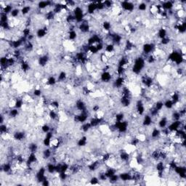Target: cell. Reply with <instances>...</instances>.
Instances as JSON below:
<instances>
[{
  "label": "cell",
  "instance_id": "5",
  "mask_svg": "<svg viewBox=\"0 0 186 186\" xmlns=\"http://www.w3.org/2000/svg\"><path fill=\"white\" fill-rule=\"evenodd\" d=\"M27 134L24 130H15L13 133V138L14 140L18 143H22L26 139Z\"/></svg>",
  "mask_w": 186,
  "mask_h": 186
},
{
  "label": "cell",
  "instance_id": "21",
  "mask_svg": "<svg viewBox=\"0 0 186 186\" xmlns=\"http://www.w3.org/2000/svg\"><path fill=\"white\" fill-rule=\"evenodd\" d=\"M66 36L68 38V39L69 41H74L77 39L78 37V33L76 31V29H73V30H69L68 31L67 33H66Z\"/></svg>",
  "mask_w": 186,
  "mask_h": 186
},
{
  "label": "cell",
  "instance_id": "29",
  "mask_svg": "<svg viewBox=\"0 0 186 186\" xmlns=\"http://www.w3.org/2000/svg\"><path fill=\"white\" fill-rule=\"evenodd\" d=\"M125 120V114L123 112H119L115 113L114 115V122H120Z\"/></svg>",
  "mask_w": 186,
  "mask_h": 186
},
{
  "label": "cell",
  "instance_id": "23",
  "mask_svg": "<svg viewBox=\"0 0 186 186\" xmlns=\"http://www.w3.org/2000/svg\"><path fill=\"white\" fill-rule=\"evenodd\" d=\"M20 114V110L19 109L16 108H11L9 110V113H8V117L10 118V119H15V118L18 117Z\"/></svg>",
  "mask_w": 186,
  "mask_h": 186
},
{
  "label": "cell",
  "instance_id": "14",
  "mask_svg": "<svg viewBox=\"0 0 186 186\" xmlns=\"http://www.w3.org/2000/svg\"><path fill=\"white\" fill-rule=\"evenodd\" d=\"M175 1H165L161 2V7H162L163 10H166V11H170V10H173L174 7H175Z\"/></svg>",
  "mask_w": 186,
  "mask_h": 186
},
{
  "label": "cell",
  "instance_id": "7",
  "mask_svg": "<svg viewBox=\"0 0 186 186\" xmlns=\"http://www.w3.org/2000/svg\"><path fill=\"white\" fill-rule=\"evenodd\" d=\"M119 102L120 105L122 106V108H129L132 103V96L121 95L119 98Z\"/></svg>",
  "mask_w": 186,
  "mask_h": 186
},
{
  "label": "cell",
  "instance_id": "11",
  "mask_svg": "<svg viewBox=\"0 0 186 186\" xmlns=\"http://www.w3.org/2000/svg\"><path fill=\"white\" fill-rule=\"evenodd\" d=\"M48 27L47 26H44L42 27H40L36 30V36L38 39H42V38L45 37L47 36V33H48Z\"/></svg>",
  "mask_w": 186,
  "mask_h": 186
},
{
  "label": "cell",
  "instance_id": "15",
  "mask_svg": "<svg viewBox=\"0 0 186 186\" xmlns=\"http://www.w3.org/2000/svg\"><path fill=\"white\" fill-rule=\"evenodd\" d=\"M169 123H170L169 122V119L167 116H161L158 121V128H159L160 130L165 128L167 127Z\"/></svg>",
  "mask_w": 186,
  "mask_h": 186
},
{
  "label": "cell",
  "instance_id": "27",
  "mask_svg": "<svg viewBox=\"0 0 186 186\" xmlns=\"http://www.w3.org/2000/svg\"><path fill=\"white\" fill-rule=\"evenodd\" d=\"M32 7L31 5H24L22 8H21V15H28L29 13L31 12Z\"/></svg>",
  "mask_w": 186,
  "mask_h": 186
},
{
  "label": "cell",
  "instance_id": "12",
  "mask_svg": "<svg viewBox=\"0 0 186 186\" xmlns=\"http://www.w3.org/2000/svg\"><path fill=\"white\" fill-rule=\"evenodd\" d=\"M120 180L122 182H130L133 180L131 172L130 171H124L119 174Z\"/></svg>",
  "mask_w": 186,
  "mask_h": 186
},
{
  "label": "cell",
  "instance_id": "35",
  "mask_svg": "<svg viewBox=\"0 0 186 186\" xmlns=\"http://www.w3.org/2000/svg\"><path fill=\"white\" fill-rule=\"evenodd\" d=\"M155 108H156V109H157L158 110H159V111H161V110H163V108H164V102H163L162 100H157L156 102L154 103V105H153Z\"/></svg>",
  "mask_w": 186,
  "mask_h": 186
},
{
  "label": "cell",
  "instance_id": "26",
  "mask_svg": "<svg viewBox=\"0 0 186 186\" xmlns=\"http://www.w3.org/2000/svg\"><path fill=\"white\" fill-rule=\"evenodd\" d=\"M101 28L105 32H110L112 29V24L109 21H103L101 24Z\"/></svg>",
  "mask_w": 186,
  "mask_h": 186
},
{
  "label": "cell",
  "instance_id": "9",
  "mask_svg": "<svg viewBox=\"0 0 186 186\" xmlns=\"http://www.w3.org/2000/svg\"><path fill=\"white\" fill-rule=\"evenodd\" d=\"M75 108L77 110V112H81V111H86V110H88V108H87V104L84 102V100L79 99L76 100V103H75Z\"/></svg>",
  "mask_w": 186,
  "mask_h": 186
},
{
  "label": "cell",
  "instance_id": "25",
  "mask_svg": "<svg viewBox=\"0 0 186 186\" xmlns=\"http://www.w3.org/2000/svg\"><path fill=\"white\" fill-rule=\"evenodd\" d=\"M14 9V6H13L12 4H7L6 3L5 5L3 7H1V12L7 14V15H10L11 12L13 11Z\"/></svg>",
  "mask_w": 186,
  "mask_h": 186
},
{
  "label": "cell",
  "instance_id": "32",
  "mask_svg": "<svg viewBox=\"0 0 186 186\" xmlns=\"http://www.w3.org/2000/svg\"><path fill=\"white\" fill-rule=\"evenodd\" d=\"M42 90H41V88H39V87H35L34 90H33V92H32V95H33V97H35V98H40V97L42 96Z\"/></svg>",
  "mask_w": 186,
  "mask_h": 186
},
{
  "label": "cell",
  "instance_id": "24",
  "mask_svg": "<svg viewBox=\"0 0 186 186\" xmlns=\"http://www.w3.org/2000/svg\"><path fill=\"white\" fill-rule=\"evenodd\" d=\"M45 167L47 173L50 174V175H52L56 174V172H55V164H53V163L48 161V163H47V164H46Z\"/></svg>",
  "mask_w": 186,
  "mask_h": 186
},
{
  "label": "cell",
  "instance_id": "37",
  "mask_svg": "<svg viewBox=\"0 0 186 186\" xmlns=\"http://www.w3.org/2000/svg\"><path fill=\"white\" fill-rule=\"evenodd\" d=\"M22 36H24V37L27 38L28 36L30 34H31V27H26L24 29H22Z\"/></svg>",
  "mask_w": 186,
  "mask_h": 186
},
{
  "label": "cell",
  "instance_id": "22",
  "mask_svg": "<svg viewBox=\"0 0 186 186\" xmlns=\"http://www.w3.org/2000/svg\"><path fill=\"white\" fill-rule=\"evenodd\" d=\"M93 127H92L91 124L89 121H87V122H84L83 124H81L80 126V130L83 133H89L90 130H92Z\"/></svg>",
  "mask_w": 186,
  "mask_h": 186
},
{
  "label": "cell",
  "instance_id": "36",
  "mask_svg": "<svg viewBox=\"0 0 186 186\" xmlns=\"http://www.w3.org/2000/svg\"><path fill=\"white\" fill-rule=\"evenodd\" d=\"M10 19H9L8 15L3 12H1V14H0V23L2 24V23H6V22H9Z\"/></svg>",
  "mask_w": 186,
  "mask_h": 186
},
{
  "label": "cell",
  "instance_id": "19",
  "mask_svg": "<svg viewBox=\"0 0 186 186\" xmlns=\"http://www.w3.org/2000/svg\"><path fill=\"white\" fill-rule=\"evenodd\" d=\"M87 143H88V138H87V135H81V138H79L77 140L76 143V145L79 148H83L85 147L87 145Z\"/></svg>",
  "mask_w": 186,
  "mask_h": 186
},
{
  "label": "cell",
  "instance_id": "2",
  "mask_svg": "<svg viewBox=\"0 0 186 186\" xmlns=\"http://www.w3.org/2000/svg\"><path fill=\"white\" fill-rule=\"evenodd\" d=\"M120 8L123 12H127V13H133L135 10V3L130 1H120Z\"/></svg>",
  "mask_w": 186,
  "mask_h": 186
},
{
  "label": "cell",
  "instance_id": "6",
  "mask_svg": "<svg viewBox=\"0 0 186 186\" xmlns=\"http://www.w3.org/2000/svg\"><path fill=\"white\" fill-rule=\"evenodd\" d=\"M50 61V57L48 54H43L39 55L37 58L38 66L41 68H45Z\"/></svg>",
  "mask_w": 186,
  "mask_h": 186
},
{
  "label": "cell",
  "instance_id": "4",
  "mask_svg": "<svg viewBox=\"0 0 186 186\" xmlns=\"http://www.w3.org/2000/svg\"><path fill=\"white\" fill-rule=\"evenodd\" d=\"M114 79V75L112 74L110 71H102V73L100 74V81L103 84H109Z\"/></svg>",
  "mask_w": 186,
  "mask_h": 186
},
{
  "label": "cell",
  "instance_id": "38",
  "mask_svg": "<svg viewBox=\"0 0 186 186\" xmlns=\"http://www.w3.org/2000/svg\"><path fill=\"white\" fill-rule=\"evenodd\" d=\"M90 183L91 185H98L100 184V180L98 177L96 176H92L90 179Z\"/></svg>",
  "mask_w": 186,
  "mask_h": 186
},
{
  "label": "cell",
  "instance_id": "17",
  "mask_svg": "<svg viewBox=\"0 0 186 186\" xmlns=\"http://www.w3.org/2000/svg\"><path fill=\"white\" fill-rule=\"evenodd\" d=\"M151 130V132H150V138L152 140H153L159 139L160 137H161V130L156 127H154Z\"/></svg>",
  "mask_w": 186,
  "mask_h": 186
},
{
  "label": "cell",
  "instance_id": "33",
  "mask_svg": "<svg viewBox=\"0 0 186 186\" xmlns=\"http://www.w3.org/2000/svg\"><path fill=\"white\" fill-rule=\"evenodd\" d=\"M41 133L45 135V134H47V133L51 131V126L48 124H44L43 125H41Z\"/></svg>",
  "mask_w": 186,
  "mask_h": 186
},
{
  "label": "cell",
  "instance_id": "18",
  "mask_svg": "<svg viewBox=\"0 0 186 186\" xmlns=\"http://www.w3.org/2000/svg\"><path fill=\"white\" fill-rule=\"evenodd\" d=\"M68 79V75L67 72L66 71H61L57 76V80H58V83H63L64 81H66Z\"/></svg>",
  "mask_w": 186,
  "mask_h": 186
},
{
  "label": "cell",
  "instance_id": "20",
  "mask_svg": "<svg viewBox=\"0 0 186 186\" xmlns=\"http://www.w3.org/2000/svg\"><path fill=\"white\" fill-rule=\"evenodd\" d=\"M57 83H58V80H57V78L55 77L53 75H50L47 78L45 81V84L46 85L49 86V87H53V86L56 85Z\"/></svg>",
  "mask_w": 186,
  "mask_h": 186
},
{
  "label": "cell",
  "instance_id": "31",
  "mask_svg": "<svg viewBox=\"0 0 186 186\" xmlns=\"http://www.w3.org/2000/svg\"><path fill=\"white\" fill-rule=\"evenodd\" d=\"M119 180V175H117V173L112 175V176L108 178V181H109V182L111 184H116Z\"/></svg>",
  "mask_w": 186,
  "mask_h": 186
},
{
  "label": "cell",
  "instance_id": "16",
  "mask_svg": "<svg viewBox=\"0 0 186 186\" xmlns=\"http://www.w3.org/2000/svg\"><path fill=\"white\" fill-rule=\"evenodd\" d=\"M169 31L167 30V28H165L164 26H161V28H159L158 29V31L156 35H157V37L159 38V40L161 39H164V38L167 37L168 36Z\"/></svg>",
  "mask_w": 186,
  "mask_h": 186
},
{
  "label": "cell",
  "instance_id": "34",
  "mask_svg": "<svg viewBox=\"0 0 186 186\" xmlns=\"http://www.w3.org/2000/svg\"><path fill=\"white\" fill-rule=\"evenodd\" d=\"M21 15V9L18 8V7H14L13 11L10 13V16L11 18L13 17V18H17L18 17H19V15Z\"/></svg>",
  "mask_w": 186,
  "mask_h": 186
},
{
  "label": "cell",
  "instance_id": "13",
  "mask_svg": "<svg viewBox=\"0 0 186 186\" xmlns=\"http://www.w3.org/2000/svg\"><path fill=\"white\" fill-rule=\"evenodd\" d=\"M27 150L29 153H38L39 150V145L36 142L29 143L27 146Z\"/></svg>",
  "mask_w": 186,
  "mask_h": 186
},
{
  "label": "cell",
  "instance_id": "3",
  "mask_svg": "<svg viewBox=\"0 0 186 186\" xmlns=\"http://www.w3.org/2000/svg\"><path fill=\"white\" fill-rule=\"evenodd\" d=\"M77 29L78 31H79L80 33H83V34L89 33L92 31L91 26L89 24V21L87 20H84L81 24H78Z\"/></svg>",
  "mask_w": 186,
  "mask_h": 186
},
{
  "label": "cell",
  "instance_id": "1",
  "mask_svg": "<svg viewBox=\"0 0 186 186\" xmlns=\"http://www.w3.org/2000/svg\"><path fill=\"white\" fill-rule=\"evenodd\" d=\"M145 58L143 55H138L133 59V65L130 68H131V72L135 75H139L142 73L144 69L145 68Z\"/></svg>",
  "mask_w": 186,
  "mask_h": 186
},
{
  "label": "cell",
  "instance_id": "10",
  "mask_svg": "<svg viewBox=\"0 0 186 186\" xmlns=\"http://www.w3.org/2000/svg\"><path fill=\"white\" fill-rule=\"evenodd\" d=\"M97 12L96 1H90L86 7V13L89 15H93Z\"/></svg>",
  "mask_w": 186,
  "mask_h": 186
},
{
  "label": "cell",
  "instance_id": "28",
  "mask_svg": "<svg viewBox=\"0 0 186 186\" xmlns=\"http://www.w3.org/2000/svg\"><path fill=\"white\" fill-rule=\"evenodd\" d=\"M137 9H138V11L140 12H145L146 11L148 8V5L145 1H140L138 5L136 6Z\"/></svg>",
  "mask_w": 186,
  "mask_h": 186
},
{
  "label": "cell",
  "instance_id": "30",
  "mask_svg": "<svg viewBox=\"0 0 186 186\" xmlns=\"http://www.w3.org/2000/svg\"><path fill=\"white\" fill-rule=\"evenodd\" d=\"M164 107L167 110H172L174 108V103L171 99H167L164 102Z\"/></svg>",
  "mask_w": 186,
  "mask_h": 186
},
{
  "label": "cell",
  "instance_id": "8",
  "mask_svg": "<svg viewBox=\"0 0 186 186\" xmlns=\"http://www.w3.org/2000/svg\"><path fill=\"white\" fill-rule=\"evenodd\" d=\"M154 124V121H153V119L151 117L150 114L148 113H145V114L143 116L142 121H141V124H142L143 127H150V126H152V124Z\"/></svg>",
  "mask_w": 186,
  "mask_h": 186
}]
</instances>
